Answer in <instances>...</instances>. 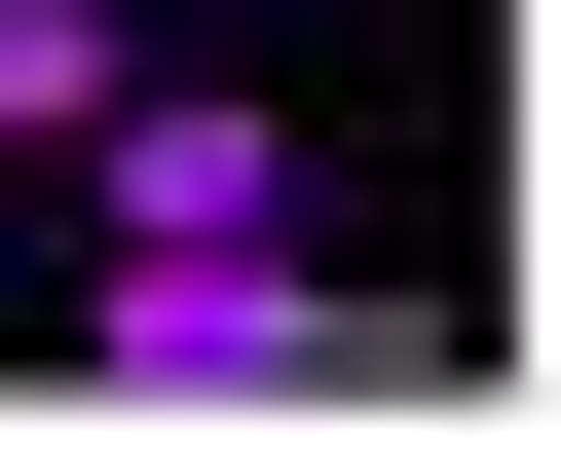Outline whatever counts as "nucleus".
I'll return each instance as SVG.
<instances>
[{
    "instance_id": "nucleus-1",
    "label": "nucleus",
    "mask_w": 561,
    "mask_h": 449,
    "mask_svg": "<svg viewBox=\"0 0 561 449\" xmlns=\"http://www.w3.org/2000/svg\"><path fill=\"white\" fill-rule=\"evenodd\" d=\"M113 412H412L449 337L375 300V263H300V225H225V263H113V337H76Z\"/></svg>"
},
{
    "instance_id": "nucleus-2",
    "label": "nucleus",
    "mask_w": 561,
    "mask_h": 449,
    "mask_svg": "<svg viewBox=\"0 0 561 449\" xmlns=\"http://www.w3.org/2000/svg\"><path fill=\"white\" fill-rule=\"evenodd\" d=\"M113 76H150V38H113V0H0V150H76Z\"/></svg>"
}]
</instances>
